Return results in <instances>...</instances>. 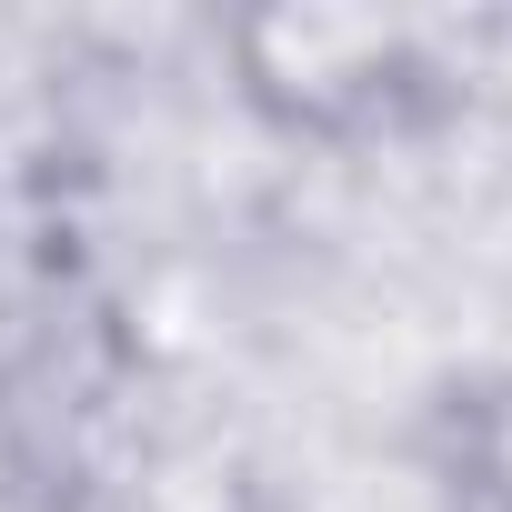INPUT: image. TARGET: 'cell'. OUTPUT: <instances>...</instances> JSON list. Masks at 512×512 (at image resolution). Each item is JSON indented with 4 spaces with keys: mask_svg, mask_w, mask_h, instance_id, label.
<instances>
[{
    "mask_svg": "<svg viewBox=\"0 0 512 512\" xmlns=\"http://www.w3.org/2000/svg\"><path fill=\"white\" fill-rule=\"evenodd\" d=\"M231 81L292 141L352 151L422 111L432 61L402 11H342V0H272L231 21Z\"/></svg>",
    "mask_w": 512,
    "mask_h": 512,
    "instance_id": "cell-1",
    "label": "cell"
},
{
    "mask_svg": "<svg viewBox=\"0 0 512 512\" xmlns=\"http://www.w3.org/2000/svg\"><path fill=\"white\" fill-rule=\"evenodd\" d=\"M61 352V251L0 191V412H11Z\"/></svg>",
    "mask_w": 512,
    "mask_h": 512,
    "instance_id": "cell-2",
    "label": "cell"
},
{
    "mask_svg": "<svg viewBox=\"0 0 512 512\" xmlns=\"http://www.w3.org/2000/svg\"><path fill=\"white\" fill-rule=\"evenodd\" d=\"M462 492L482 512H512V372H492L462 402Z\"/></svg>",
    "mask_w": 512,
    "mask_h": 512,
    "instance_id": "cell-3",
    "label": "cell"
}]
</instances>
